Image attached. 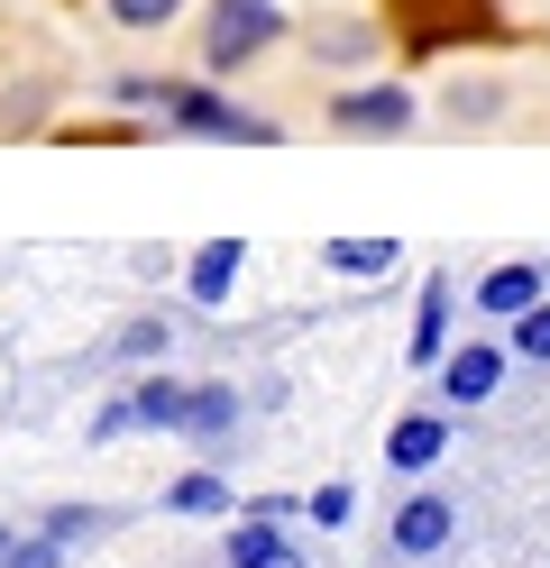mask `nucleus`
Wrapping results in <instances>:
<instances>
[{
	"instance_id": "nucleus-1",
	"label": "nucleus",
	"mask_w": 550,
	"mask_h": 568,
	"mask_svg": "<svg viewBox=\"0 0 550 568\" xmlns=\"http://www.w3.org/2000/svg\"><path fill=\"white\" fill-rule=\"evenodd\" d=\"M284 38V10L276 0H211V28H202V64L211 74H239L248 55H267Z\"/></svg>"
},
{
	"instance_id": "nucleus-2",
	"label": "nucleus",
	"mask_w": 550,
	"mask_h": 568,
	"mask_svg": "<svg viewBox=\"0 0 550 568\" xmlns=\"http://www.w3.org/2000/svg\"><path fill=\"white\" fill-rule=\"evenodd\" d=\"M157 101H166V129H183V138H248V148L276 138V120H248V111H230V101L202 92V83H157Z\"/></svg>"
},
{
	"instance_id": "nucleus-3",
	"label": "nucleus",
	"mask_w": 550,
	"mask_h": 568,
	"mask_svg": "<svg viewBox=\"0 0 550 568\" xmlns=\"http://www.w3.org/2000/svg\"><path fill=\"white\" fill-rule=\"evenodd\" d=\"M183 404H193V385L174 376H138L110 413H92V440H129V432H183Z\"/></svg>"
},
{
	"instance_id": "nucleus-4",
	"label": "nucleus",
	"mask_w": 550,
	"mask_h": 568,
	"mask_svg": "<svg viewBox=\"0 0 550 568\" xmlns=\"http://www.w3.org/2000/svg\"><path fill=\"white\" fill-rule=\"evenodd\" d=\"M330 129H340V138H403V129H413V92H403V83L340 92V101H330Z\"/></svg>"
},
{
	"instance_id": "nucleus-5",
	"label": "nucleus",
	"mask_w": 550,
	"mask_h": 568,
	"mask_svg": "<svg viewBox=\"0 0 550 568\" xmlns=\"http://www.w3.org/2000/svg\"><path fill=\"white\" fill-rule=\"evenodd\" d=\"M220 559H230V568H312V550L293 541L276 514H248V523L230 531V550H220Z\"/></svg>"
},
{
	"instance_id": "nucleus-6",
	"label": "nucleus",
	"mask_w": 550,
	"mask_h": 568,
	"mask_svg": "<svg viewBox=\"0 0 550 568\" xmlns=\"http://www.w3.org/2000/svg\"><path fill=\"white\" fill-rule=\"evenodd\" d=\"M496 376H504V348H496V339H468V348L440 358V395H450V404H487Z\"/></svg>"
},
{
	"instance_id": "nucleus-7",
	"label": "nucleus",
	"mask_w": 550,
	"mask_h": 568,
	"mask_svg": "<svg viewBox=\"0 0 550 568\" xmlns=\"http://www.w3.org/2000/svg\"><path fill=\"white\" fill-rule=\"evenodd\" d=\"M450 531H459V514L440 505V495H413V505L394 514V559H440V550H450Z\"/></svg>"
},
{
	"instance_id": "nucleus-8",
	"label": "nucleus",
	"mask_w": 550,
	"mask_h": 568,
	"mask_svg": "<svg viewBox=\"0 0 550 568\" xmlns=\"http://www.w3.org/2000/svg\"><path fill=\"white\" fill-rule=\"evenodd\" d=\"M532 303H541V266L532 257H504L487 284H477V312H487V322H523Z\"/></svg>"
},
{
	"instance_id": "nucleus-9",
	"label": "nucleus",
	"mask_w": 550,
	"mask_h": 568,
	"mask_svg": "<svg viewBox=\"0 0 550 568\" xmlns=\"http://www.w3.org/2000/svg\"><path fill=\"white\" fill-rule=\"evenodd\" d=\"M239 266H248V247H239V239H211V247H193V266H183V294H193L202 312H211V303H230Z\"/></svg>"
},
{
	"instance_id": "nucleus-10",
	"label": "nucleus",
	"mask_w": 550,
	"mask_h": 568,
	"mask_svg": "<svg viewBox=\"0 0 550 568\" xmlns=\"http://www.w3.org/2000/svg\"><path fill=\"white\" fill-rule=\"evenodd\" d=\"M403 358L413 367H440L450 358V275L422 284V312H413V339H403Z\"/></svg>"
},
{
	"instance_id": "nucleus-11",
	"label": "nucleus",
	"mask_w": 550,
	"mask_h": 568,
	"mask_svg": "<svg viewBox=\"0 0 550 568\" xmlns=\"http://www.w3.org/2000/svg\"><path fill=\"white\" fill-rule=\"evenodd\" d=\"M440 449H450V422H440V413H413V422H394V440H386V458H394L403 477H422Z\"/></svg>"
},
{
	"instance_id": "nucleus-12",
	"label": "nucleus",
	"mask_w": 550,
	"mask_h": 568,
	"mask_svg": "<svg viewBox=\"0 0 550 568\" xmlns=\"http://www.w3.org/2000/svg\"><path fill=\"white\" fill-rule=\"evenodd\" d=\"M321 266H330V275H358V284H367V275H394V266H403V239H330Z\"/></svg>"
},
{
	"instance_id": "nucleus-13",
	"label": "nucleus",
	"mask_w": 550,
	"mask_h": 568,
	"mask_svg": "<svg viewBox=\"0 0 550 568\" xmlns=\"http://www.w3.org/2000/svg\"><path fill=\"white\" fill-rule=\"evenodd\" d=\"M239 432V385H193L183 404V440H230Z\"/></svg>"
},
{
	"instance_id": "nucleus-14",
	"label": "nucleus",
	"mask_w": 550,
	"mask_h": 568,
	"mask_svg": "<svg viewBox=\"0 0 550 568\" xmlns=\"http://www.w3.org/2000/svg\"><path fill=\"white\" fill-rule=\"evenodd\" d=\"M166 514H230V477H211V468H183L174 486H166Z\"/></svg>"
},
{
	"instance_id": "nucleus-15",
	"label": "nucleus",
	"mask_w": 550,
	"mask_h": 568,
	"mask_svg": "<svg viewBox=\"0 0 550 568\" xmlns=\"http://www.w3.org/2000/svg\"><path fill=\"white\" fill-rule=\"evenodd\" d=\"M504 348H513V358H532V367H550V294L523 312V322H504Z\"/></svg>"
},
{
	"instance_id": "nucleus-16",
	"label": "nucleus",
	"mask_w": 550,
	"mask_h": 568,
	"mask_svg": "<svg viewBox=\"0 0 550 568\" xmlns=\"http://www.w3.org/2000/svg\"><path fill=\"white\" fill-rule=\"evenodd\" d=\"M92 531H110L101 505H56V514H47V541H92Z\"/></svg>"
},
{
	"instance_id": "nucleus-17",
	"label": "nucleus",
	"mask_w": 550,
	"mask_h": 568,
	"mask_svg": "<svg viewBox=\"0 0 550 568\" xmlns=\"http://www.w3.org/2000/svg\"><path fill=\"white\" fill-rule=\"evenodd\" d=\"M101 10L120 19V28H166V19L183 10V0H101Z\"/></svg>"
},
{
	"instance_id": "nucleus-18",
	"label": "nucleus",
	"mask_w": 550,
	"mask_h": 568,
	"mask_svg": "<svg viewBox=\"0 0 550 568\" xmlns=\"http://www.w3.org/2000/svg\"><path fill=\"white\" fill-rule=\"evenodd\" d=\"M157 348H166V322H129L110 339V358H157Z\"/></svg>"
},
{
	"instance_id": "nucleus-19",
	"label": "nucleus",
	"mask_w": 550,
	"mask_h": 568,
	"mask_svg": "<svg viewBox=\"0 0 550 568\" xmlns=\"http://www.w3.org/2000/svg\"><path fill=\"white\" fill-rule=\"evenodd\" d=\"M0 568H64V541H47V531H37V541H19Z\"/></svg>"
},
{
	"instance_id": "nucleus-20",
	"label": "nucleus",
	"mask_w": 550,
	"mask_h": 568,
	"mask_svg": "<svg viewBox=\"0 0 550 568\" xmlns=\"http://www.w3.org/2000/svg\"><path fill=\"white\" fill-rule=\"evenodd\" d=\"M312 523H349V486H321L312 495Z\"/></svg>"
},
{
	"instance_id": "nucleus-21",
	"label": "nucleus",
	"mask_w": 550,
	"mask_h": 568,
	"mask_svg": "<svg viewBox=\"0 0 550 568\" xmlns=\"http://www.w3.org/2000/svg\"><path fill=\"white\" fill-rule=\"evenodd\" d=\"M10 550H19V531H10V523H0V559H10Z\"/></svg>"
}]
</instances>
